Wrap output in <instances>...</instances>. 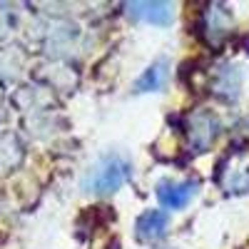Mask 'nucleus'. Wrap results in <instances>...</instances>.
Here are the masks:
<instances>
[{"label":"nucleus","instance_id":"obj_1","mask_svg":"<svg viewBox=\"0 0 249 249\" xmlns=\"http://www.w3.org/2000/svg\"><path fill=\"white\" fill-rule=\"evenodd\" d=\"M130 162L120 157V155H105L95 167L90 170V175L85 177V192L92 195H112L120 187L130 179Z\"/></svg>","mask_w":249,"mask_h":249},{"label":"nucleus","instance_id":"obj_2","mask_svg":"<svg viewBox=\"0 0 249 249\" xmlns=\"http://www.w3.org/2000/svg\"><path fill=\"white\" fill-rule=\"evenodd\" d=\"M217 179L222 184V190L230 192V195H244V192H249V150L234 152V155L227 157L219 164Z\"/></svg>","mask_w":249,"mask_h":249},{"label":"nucleus","instance_id":"obj_3","mask_svg":"<svg viewBox=\"0 0 249 249\" xmlns=\"http://www.w3.org/2000/svg\"><path fill=\"white\" fill-rule=\"evenodd\" d=\"M187 130H190L187 135H190V144L195 147V152H207L219 135V120L210 110H199L190 117Z\"/></svg>","mask_w":249,"mask_h":249},{"label":"nucleus","instance_id":"obj_4","mask_svg":"<svg viewBox=\"0 0 249 249\" xmlns=\"http://www.w3.org/2000/svg\"><path fill=\"white\" fill-rule=\"evenodd\" d=\"M197 190H199L197 179H184V182L164 179L157 184V199L164 210H182L197 197Z\"/></svg>","mask_w":249,"mask_h":249},{"label":"nucleus","instance_id":"obj_5","mask_svg":"<svg viewBox=\"0 0 249 249\" xmlns=\"http://www.w3.org/2000/svg\"><path fill=\"white\" fill-rule=\"evenodd\" d=\"M167 227H170V214L162 212V210H147L142 212L135 222V234L140 242H157L167 234Z\"/></svg>","mask_w":249,"mask_h":249},{"label":"nucleus","instance_id":"obj_6","mask_svg":"<svg viewBox=\"0 0 249 249\" xmlns=\"http://www.w3.org/2000/svg\"><path fill=\"white\" fill-rule=\"evenodd\" d=\"M230 28H232L230 10H227L224 5H219V3L210 5V10L204 13V20H202V30H204L207 43H210V45H219L224 40V35L230 33Z\"/></svg>","mask_w":249,"mask_h":249},{"label":"nucleus","instance_id":"obj_7","mask_svg":"<svg viewBox=\"0 0 249 249\" xmlns=\"http://www.w3.org/2000/svg\"><path fill=\"white\" fill-rule=\"evenodd\" d=\"M127 15L150 25H170L175 20V10L170 3H127Z\"/></svg>","mask_w":249,"mask_h":249},{"label":"nucleus","instance_id":"obj_8","mask_svg":"<svg viewBox=\"0 0 249 249\" xmlns=\"http://www.w3.org/2000/svg\"><path fill=\"white\" fill-rule=\"evenodd\" d=\"M167 77H170L167 60H155L152 65L135 80V92H140V95L142 92H157L167 85Z\"/></svg>","mask_w":249,"mask_h":249},{"label":"nucleus","instance_id":"obj_9","mask_svg":"<svg viewBox=\"0 0 249 249\" xmlns=\"http://www.w3.org/2000/svg\"><path fill=\"white\" fill-rule=\"evenodd\" d=\"M239 82H242V72L237 65H224L222 72H219V80H217V92H224V97H237L239 92Z\"/></svg>","mask_w":249,"mask_h":249}]
</instances>
